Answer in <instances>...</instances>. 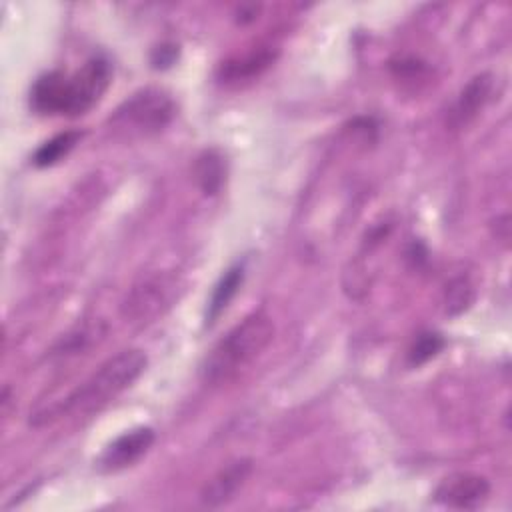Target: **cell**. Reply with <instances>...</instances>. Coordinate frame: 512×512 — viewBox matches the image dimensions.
Here are the masks:
<instances>
[{"mask_svg": "<svg viewBox=\"0 0 512 512\" xmlns=\"http://www.w3.org/2000/svg\"><path fill=\"white\" fill-rule=\"evenodd\" d=\"M80 136L82 134L78 130H66V132H60V134L52 136L50 140L40 144L38 150L34 152V156H32L34 166H38V168L54 166L56 162H60L76 146Z\"/></svg>", "mask_w": 512, "mask_h": 512, "instance_id": "cell-14", "label": "cell"}, {"mask_svg": "<svg viewBox=\"0 0 512 512\" xmlns=\"http://www.w3.org/2000/svg\"><path fill=\"white\" fill-rule=\"evenodd\" d=\"M252 460L250 458H236L222 466L200 490V502L208 508H218L228 504L236 492L246 484L252 474Z\"/></svg>", "mask_w": 512, "mask_h": 512, "instance_id": "cell-8", "label": "cell"}, {"mask_svg": "<svg viewBox=\"0 0 512 512\" xmlns=\"http://www.w3.org/2000/svg\"><path fill=\"white\" fill-rule=\"evenodd\" d=\"M412 250H416V244H412ZM408 256H410L412 260H416V252H408ZM418 260H422V262H424V260H426V254H420V256H418Z\"/></svg>", "mask_w": 512, "mask_h": 512, "instance_id": "cell-19", "label": "cell"}, {"mask_svg": "<svg viewBox=\"0 0 512 512\" xmlns=\"http://www.w3.org/2000/svg\"><path fill=\"white\" fill-rule=\"evenodd\" d=\"M66 76L60 70L46 72L36 78L30 90V106L42 116H64Z\"/></svg>", "mask_w": 512, "mask_h": 512, "instance_id": "cell-10", "label": "cell"}, {"mask_svg": "<svg viewBox=\"0 0 512 512\" xmlns=\"http://www.w3.org/2000/svg\"><path fill=\"white\" fill-rule=\"evenodd\" d=\"M194 178L204 196H216L226 180V160L216 148L198 154L194 162Z\"/></svg>", "mask_w": 512, "mask_h": 512, "instance_id": "cell-12", "label": "cell"}, {"mask_svg": "<svg viewBox=\"0 0 512 512\" xmlns=\"http://www.w3.org/2000/svg\"><path fill=\"white\" fill-rule=\"evenodd\" d=\"M156 432L150 426L132 428L120 436H116L98 456L96 468L104 474L120 472L132 464H136L154 444Z\"/></svg>", "mask_w": 512, "mask_h": 512, "instance_id": "cell-5", "label": "cell"}, {"mask_svg": "<svg viewBox=\"0 0 512 512\" xmlns=\"http://www.w3.org/2000/svg\"><path fill=\"white\" fill-rule=\"evenodd\" d=\"M274 322L266 312H254L230 328L204 356L200 378L210 384H226L244 372L272 342Z\"/></svg>", "mask_w": 512, "mask_h": 512, "instance_id": "cell-1", "label": "cell"}, {"mask_svg": "<svg viewBox=\"0 0 512 512\" xmlns=\"http://www.w3.org/2000/svg\"><path fill=\"white\" fill-rule=\"evenodd\" d=\"M494 88V76L490 72H480L472 76L466 86L460 90L450 114H448V124L452 128H462L470 120L478 116V112L484 108L488 102L490 94Z\"/></svg>", "mask_w": 512, "mask_h": 512, "instance_id": "cell-9", "label": "cell"}, {"mask_svg": "<svg viewBox=\"0 0 512 512\" xmlns=\"http://www.w3.org/2000/svg\"><path fill=\"white\" fill-rule=\"evenodd\" d=\"M146 364L148 358L142 350H122L116 356L108 358L86 382H82L74 392H70L60 406H54L52 410L46 412H38L36 416H32L30 422H50L52 418L64 416L68 412L92 414L94 410H100L104 404L114 400L132 382H136L144 372Z\"/></svg>", "mask_w": 512, "mask_h": 512, "instance_id": "cell-2", "label": "cell"}, {"mask_svg": "<svg viewBox=\"0 0 512 512\" xmlns=\"http://www.w3.org/2000/svg\"><path fill=\"white\" fill-rule=\"evenodd\" d=\"M176 58H178V46L172 42H164L152 50L150 62L154 68H168L176 62Z\"/></svg>", "mask_w": 512, "mask_h": 512, "instance_id": "cell-18", "label": "cell"}, {"mask_svg": "<svg viewBox=\"0 0 512 512\" xmlns=\"http://www.w3.org/2000/svg\"><path fill=\"white\" fill-rule=\"evenodd\" d=\"M390 70L398 80H416V78H424L428 68L422 60L414 56H402L390 62Z\"/></svg>", "mask_w": 512, "mask_h": 512, "instance_id": "cell-17", "label": "cell"}, {"mask_svg": "<svg viewBox=\"0 0 512 512\" xmlns=\"http://www.w3.org/2000/svg\"><path fill=\"white\" fill-rule=\"evenodd\" d=\"M112 80L110 62L102 56L88 58L80 70L66 76L64 116L86 114L108 90Z\"/></svg>", "mask_w": 512, "mask_h": 512, "instance_id": "cell-4", "label": "cell"}, {"mask_svg": "<svg viewBox=\"0 0 512 512\" xmlns=\"http://www.w3.org/2000/svg\"><path fill=\"white\" fill-rule=\"evenodd\" d=\"M276 54L272 48H258L254 52H248L240 58H232L228 62H222L218 68V78L222 82H240L250 80L254 76H260L272 62Z\"/></svg>", "mask_w": 512, "mask_h": 512, "instance_id": "cell-11", "label": "cell"}, {"mask_svg": "<svg viewBox=\"0 0 512 512\" xmlns=\"http://www.w3.org/2000/svg\"><path fill=\"white\" fill-rule=\"evenodd\" d=\"M176 282L168 276H152L136 284L124 300V316L130 322H144L170 306Z\"/></svg>", "mask_w": 512, "mask_h": 512, "instance_id": "cell-6", "label": "cell"}, {"mask_svg": "<svg viewBox=\"0 0 512 512\" xmlns=\"http://www.w3.org/2000/svg\"><path fill=\"white\" fill-rule=\"evenodd\" d=\"M244 280V266L236 264L230 266L222 278L216 282L210 300H208V308H206V324H214L218 320V316L228 308V304L232 302V298L236 296L238 288L242 286Z\"/></svg>", "mask_w": 512, "mask_h": 512, "instance_id": "cell-13", "label": "cell"}, {"mask_svg": "<svg viewBox=\"0 0 512 512\" xmlns=\"http://www.w3.org/2000/svg\"><path fill=\"white\" fill-rule=\"evenodd\" d=\"M490 494V482L474 472H452L440 480L434 490V500L438 504L458 508V510H474L486 502Z\"/></svg>", "mask_w": 512, "mask_h": 512, "instance_id": "cell-7", "label": "cell"}, {"mask_svg": "<svg viewBox=\"0 0 512 512\" xmlns=\"http://www.w3.org/2000/svg\"><path fill=\"white\" fill-rule=\"evenodd\" d=\"M474 302V286L468 278L456 276L444 288V310L448 316L466 312Z\"/></svg>", "mask_w": 512, "mask_h": 512, "instance_id": "cell-15", "label": "cell"}, {"mask_svg": "<svg viewBox=\"0 0 512 512\" xmlns=\"http://www.w3.org/2000/svg\"><path fill=\"white\" fill-rule=\"evenodd\" d=\"M444 344H446V340H444L440 334H436V332H424V334H420V336L412 342V346L408 348V364H410L412 368L422 366L424 362H428L430 358H434V356L444 348Z\"/></svg>", "mask_w": 512, "mask_h": 512, "instance_id": "cell-16", "label": "cell"}, {"mask_svg": "<svg viewBox=\"0 0 512 512\" xmlns=\"http://www.w3.org/2000/svg\"><path fill=\"white\" fill-rule=\"evenodd\" d=\"M176 114V104L160 88H140L134 92L128 100L122 102V106L114 114V122H120L122 126H132L140 132H158L166 128Z\"/></svg>", "mask_w": 512, "mask_h": 512, "instance_id": "cell-3", "label": "cell"}]
</instances>
